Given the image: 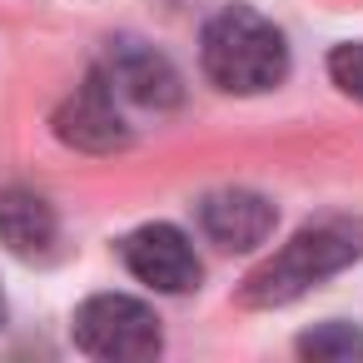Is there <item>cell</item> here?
<instances>
[{
  "label": "cell",
  "mask_w": 363,
  "mask_h": 363,
  "mask_svg": "<svg viewBox=\"0 0 363 363\" xmlns=\"http://www.w3.org/2000/svg\"><path fill=\"white\" fill-rule=\"evenodd\" d=\"M75 343L90 358H155L160 318L130 294H95L75 308Z\"/></svg>",
  "instance_id": "obj_3"
},
{
  "label": "cell",
  "mask_w": 363,
  "mask_h": 363,
  "mask_svg": "<svg viewBox=\"0 0 363 363\" xmlns=\"http://www.w3.org/2000/svg\"><path fill=\"white\" fill-rule=\"evenodd\" d=\"M328 75H333V85H338L343 95L363 100V40H358V45H338V50L328 55Z\"/></svg>",
  "instance_id": "obj_10"
},
{
  "label": "cell",
  "mask_w": 363,
  "mask_h": 363,
  "mask_svg": "<svg viewBox=\"0 0 363 363\" xmlns=\"http://www.w3.org/2000/svg\"><path fill=\"white\" fill-rule=\"evenodd\" d=\"M120 259H125V269L140 284H150L160 294H189L199 284V274H204L189 234L174 229V224H145V229L125 234L120 239Z\"/></svg>",
  "instance_id": "obj_4"
},
{
  "label": "cell",
  "mask_w": 363,
  "mask_h": 363,
  "mask_svg": "<svg viewBox=\"0 0 363 363\" xmlns=\"http://www.w3.org/2000/svg\"><path fill=\"white\" fill-rule=\"evenodd\" d=\"M363 259V224L358 219H323L298 229L269 264H259L244 284V303L249 308H284L298 294H308L313 284L333 279L338 269Z\"/></svg>",
  "instance_id": "obj_1"
},
{
  "label": "cell",
  "mask_w": 363,
  "mask_h": 363,
  "mask_svg": "<svg viewBox=\"0 0 363 363\" xmlns=\"http://www.w3.org/2000/svg\"><path fill=\"white\" fill-rule=\"evenodd\" d=\"M199 60H204V75L229 95H264L289 75L284 35L274 30V21H264L249 6H229L204 26Z\"/></svg>",
  "instance_id": "obj_2"
},
{
  "label": "cell",
  "mask_w": 363,
  "mask_h": 363,
  "mask_svg": "<svg viewBox=\"0 0 363 363\" xmlns=\"http://www.w3.org/2000/svg\"><path fill=\"white\" fill-rule=\"evenodd\" d=\"M298 353L303 358H328V363H353L363 358V328L353 323H318L298 338Z\"/></svg>",
  "instance_id": "obj_9"
},
{
  "label": "cell",
  "mask_w": 363,
  "mask_h": 363,
  "mask_svg": "<svg viewBox=\"0 0 363 363\" xmlns=\"http://www.w3.org/2000/svg\"><path fill=\"white\" fill-rule=\"evenodd\" d=\"M199 229L219 249H259L274 234V204L254 189H214L199 199Z\"/></svg>",
  "instance_id": "obj_6"
},
{
  "label": "cell",
  "mask_w": 363,
  "mask_h": 363,
  "mask_svg": "<svg viewBox=\"0 0 363 363\" xmlns=\"http://www.w3.org/2000/svg\"><path fill=\"white\" fill-rule=\"evenodd\" d=\"M55 135L65 145H75V150H90V155L120 150L130 140V130L120 120V90L110 85V75H90L65 100V110L55 115Z\"/></svg>",
  "instance_id": "obj_5"
},
{
  "label": "cell",
  "mask_w": 363,
  "mask_h": 363,
  "mask_svg": "<svg viewBox=\"0 0 363 363\" xmlns=\"http://www.w3.org/2000/svg\"><path fill=\"white\" fill-rule=\"evenodd\" d=\"M55 209L30 189H0V244L21 259H40L55 244Z\"/></svg>",
  "instance_id": "obj_8"
},
{
  "label": "cell",
  "mask_w": 363,
  "mask_h": 363,
  "mask_svg": "<svg viewBox=\"0 0 363 363\" xmlns=\"http://www.w3.org/2000/svg\"><path fill=\"white\" fill-rule=\"evenodd\" d=\"M105 75H110V85L120 90V100H130V105L169 110V105L179 100V75L169 70L164 55H155V50L140 45V40H120Z\"/></svg>",
  "instance_id": "obj_7"
}]
</instances>
